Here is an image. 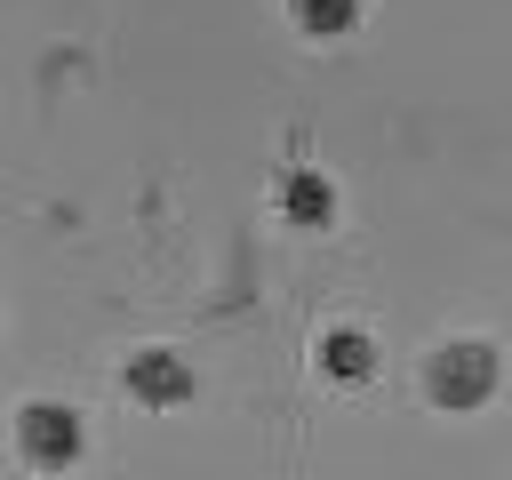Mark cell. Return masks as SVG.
I'll return each instance as SVG.
<instances>
[{
	"label": "cell",
	"instance_id": "1",
	"mask_svg": "<svg viewBox=\"0 0 512 480\" xmlns=\"http://www.w3.org/2000/svg\"><path fill=\"white\" fill-rule=\"evenodd\" d=\"M496 384H504V344L496 336H448V344L424 352V400L448 408V416L488 408Z\"/></svg>",
	"mask_w": 512,
	"mask_h": 480
},
{
	"label": "cell",
	"instance_id": "2",
	"mask_svg": "<svg viewBox=\"0 0 512 480\" xmlns=\"http://www.w3.org/2000/svg\"><path fill=\"white\" fill-rule=\"evenodd\" d=\"M80 440H88V424H80L72 400H24V408H16V448H24V464L64 472V464L80 456Z\"/></svg>",
	"mask_w": 512,
	"mask_h": 480
},
{
	"label": "cell",
	"instance_id": "3",
	"mask_svg": "<svg viewBox=\"0 0 512 480\" xmlns=\"http://www.w3.org/2000/svg\"><path fill=\"white\" fill-rule=\"evenodd\" d=\"M120 384H128V400H144V408H176V400H192V360L176 352V344H136L128 352V368H120Z\"/></svg>",
	"mask_w": 512,
	"mask_h": 480
},
{
	"label": "cell",
	"instance_id": "4",
	"mask_svg": "<svg viewBox=\"0 0 512 480\" xmlns=\"http://www.w3.org/2000/svg\"><path fill=\"white\" fill-rule=\"evenodd\" d=\"M272 200H280V216H288L296 232H328V224H336V184H328L312 160H288V168L272 176Z\"/></svg>",
	"mask_w": 512,
	"mask_h": 480
},
{
	"label": "cell",
	"instance_id": "5",
	"mask_svg": "<svg viewBox=\"0 0 512 480\" xmlns=\"http://www.w3.org/2000/svg\"><path fill=\"white\" fill-rule=\"evenodd\" d=\"M320 376H336V384H368V376H376V336L352 328V320H336V328L320 336Z\"/></svg>",
	"mask_w": 512,
	"mask_h": 480
},
{
	"label": "cell",
	"instance_id": "6",
	"mask_svg": "<svg viewBox=\"0 0 512 480\" xmlns=\"http://www.w3.org/2000/svg\"><path fill=\"white\" fill-rule=\"evenodd\" d=\"M288 16H296V32L336 40V32H352V24H360V0H288Z\"/></svg>",
	"mask_w": 512,
	"mask_h": 480
}]
</instances>
